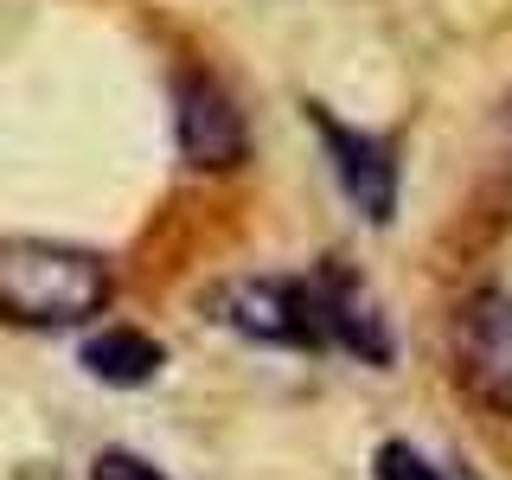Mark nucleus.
<instances>
[{"mask_svg": "<svg viewBox=\"0 0 512 480\" xmlns=\"http://www.w3.org/2000/svg\"><path fill=\"white\" fill-rule=\"evenodd\" d=\"M160 365H167V352L135 327H103L96 340H84V372L103 384H148Z\"/></svg>", "mask_w": 512, "mask_h": 480, "instance_id": "7", "label": "nucleus"}, {"mask_svg": "<svg viewBox=\"0 0 512 480\" xmlns=\"http://www.w3.org/2000/svg\"><path fill=\"white\" fill-rule=\"evenodd\" d=\"M314 128H320V141H327V154H333V173H340V186H346V199L359 205L365 218H391L397 212V160L391 148H384L378 135H359V128H346V122H333L327 109H308Z\"/></svg>", "mask_w": 512, "mask_h": 480, "instance_id": "3", "label": "nucleus"}, {"mask_svg": "<svg viewBox=\"0 0 512 480\" xmlns=\"http://www.w3.org/2000/svg\"><path fill=\"white\" fill-rule=\"evenodd\" d=\"M109 263L52 237H0V314L20 327H77L109 308Z\"/></svg>", "mask_w": 512, "mask_h": 480, "instance_id": "1", "label": "nucleus"}, {"mask_svg": "<svg viewBox=\"0 0 512 480\" xmlns=\"http://www.w3.org/2000/svg\"><path fill=\"white\" fill-rule=\"evenodd\" d=\"M180 148L192 167H237L244 160V116L212 77H180Z\"/></svg>", "mask_w": 512, "mask_h": 480, "instance_id": "6", "label": "nucleus"}, {"mask_svg": "<svg viewBox=\"0 0 512 480\" xmlns=\"http://www.w3.org/2000/svg\"><path fill=\"white\" fill-rule=\"evenodd\" d=\"M372 474H378V480H442L410 442H384V448H378V461H372Z\"/></svg>", "mask_w": 512, "mask_h": 480, "instance_id": "8", "label": "nucleus"}, {"mask_svg": "<svg viewBox=\"0 0 512 480\" xmlns=\"http://www.w3.org/2000/svg\"><path fill=\"white\" fill-rule=\"evenodd\" d=\"M218 320L250 340L269 346H320L314 314H308V288L295 282H237L218 295Z\"/></svg>", "mask_w": 512, "mask_h": 480, "instance_id": "4", "label": "nucleus"}, {"mask_svg": "<svg viewBox=\"0 0 512 480\" xmlns=\"http://www.w3.org/2000/svg\"><path fill=\"white\" fill-rule=\"evenodd\" d=\"M455 378L474 404L512 416V288H480L455 314Z\"/></svg>", "mask_w": 512, "mask_h": 480, "instance_id": "2", "label": "nucleus"}, {"mask_svg": "<svg viewBox=\"0 0 512 480\" xmlns=\"http://www.w3.org/2000/svg\"><path fill=\"white\" fill-rule=\"evenodd\" d=\"M90 480H167V474H160L154 461L128 455V448H103V455L90 461Z\"/></svg>", "mask_w": 512, "mask_h": 480, "instance_id": "9", "label": "nucleus"}, {"mask_svg": "<svg viewBox=\"0 0 512 480\" xmlns=\"http://www.w3.org/2000/svg\"><path fill=\"white\" fill-rule=\"evenodd\" d=\"M308 314H314V333L320 340H340L352 346L359 359H391V333H384V314H378V301L365 295V282H352L340 276V269H327L320 282H308Z\"/></svg>", "mask_w": 512, "mask_h": 480, "instance_id": "5", "label": "nucleus"}]
</instances>
